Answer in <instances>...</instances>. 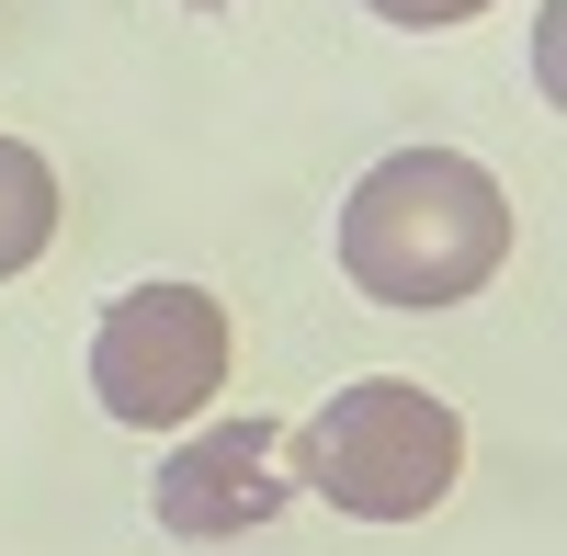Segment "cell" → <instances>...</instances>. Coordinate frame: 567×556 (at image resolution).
<instances>
[{"label": "cell", "mask_w": 567, "mask_h": 556, "mask_svg": "<svg viewBox=\"0 0 567 556\" xmlns=\"http://www.w3.org/2000/svg\"><path fill=\"white\" fill-rule=\"evenodd\" d=\"M511 261V194L454 148H398L341 205V272L374 307H465Z\"/></svg>", "instance_id": "cell-1"}, {"label": "cell", "mask_w": 567, "mask_h": 556, "mask_svg": "<svg viewBox=\"0 0 567 556\" xmlns=\"http://www.w3.org/2000/svg\"><path fill=\"white\" fill-rule=\"evenodd\" d=\"M205 12H216V0H205Z\"/></svg>", "instance_id": "cell-7"}, {"label": "cell", "mask_w": 567, "mask_h": 556, "mask_svg": "<svg viewBox=\"0 0 567 556\" xmlns=\"http://www.w3.org/2000/svg\"><path fill=\"white\" fill-rule=\"evenodd\" d=\"M363 12H386L409 34H432V23H465V12H488V0H363Z\"/></svg>", "instance_id": "cell-6"}, {"label": "cell", "mask_w": 567, "mask_h": 556, "mask_svg": "<svg viewBox=\"0 0 567 556\" xmlns=\"http://www.w3.org/2000/svg\"><path fill=\"white\" fill-rule=\"evenodd\" d=\"M45 239H58V171L23 136H0V272H23Z\"/></svg>", "instance_id": "cell-5"}, {"label": "cell", "mask_w": 567, "mask_h": 556, "mask_svg": "<svg viewBox=\"0 0 567 556\" xmlns=\"http://www.w3.org/2000/svg\"><path fill=\"white\" fill-rule=\"evenodd\" d=\"M284 488H296V466H284V432H272V421H216L205 443H182L171 466L148 477L159 523H171V534H194V545L272 523V512H284Z\"/></svg>", "instance_id": "cell-4"}, {"label": "cell", "mask_w": 567, "mask_h": 556, "mask_svg": "<svg viewBox=\"0 0 567 556\" xmlns=\"http://www.w3.org/2000/svg\"><path fill=\"white\" fill-rule=\"evenodd\" d=\"M284 454H296V477L329 500V512H352V523H420L465 477V421H454L432 387L363 375V387L329 398Z\"/></svg>", "instance_id": "cell-2"}, {"label": "cell", "mask_w": 567, "mask_h": 556, "mask_svg": "<svg viewBox=\"0 0 567 556\" xmlns=\"http://www.w3.org/2000/svg\"><path fill=\"white\" fill-rule=\"evenodd\" d=\"M227 387V307L205 285H136L91 330V398L125 432H171Z\"/></svg>", "instance_id": "cell-3"}]
</instances>
